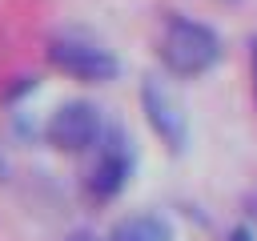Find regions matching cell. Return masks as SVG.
Returning <instances> with one entry per match:
<instances>
[{"label":"cell","instance_id":"obj_7","mask_svg":"<svg viewBox=\"0 0 257 241\" xmlns=\"http://www.w3.org/2000/svg\"><path fill=\"white\" fill-rule=\"evenodd\" d=\"M229 241H253V233H249V229H233V233H229Z\"/></svg>","mask_w":257,"mask_h":241},{"label":"cell","instance_id":"obj_9","mask_svg":"<svg viewBox=\"0 0 257 241\" xmlns=\"http://www.w3.org/2000/svg\"><path fill=\"white\" fill-rule=\"evenodd\" d=\"M72 241H88V237H72Z\"/></svg>","mask_w":257,"mask_h":241},{"label":"cell","instance_id":"obj_3","mask_svg":"<svg viewBox=\"0 0 257 241\" xmlns=\"http://www.w3.org/2000/svg\"><path fill=\"white\" fill-rule=\"evenodd\" d=\"M44 137L52 149L60 153H88L100 145L104 137V120H100V108L92 100H64L48 125H44Z\"/></svg>","mask_w":257,"mask_h":241},{"label":"cell","instance_id":"obj_2","mask_svg":"<svg viewBox=\"0 0 257 241\" xmlns=\"http://www.w3.org/2000/svg\"><path fill=\"white\" fill-rule=\"evenodd\" d=\"M48 64L72 80H84V84H104L120 72V60L104 44L76 36V32H60L48 40Z\"/></svg>","mask_w":257,"mask_h":241},{"label":"cell","instance_id":"obj_1","mask_svg":"<svg viewBox=\"0 0 257 241\" xmlns=\"http://www.w3.org/2000/svg\"><path fill=\"white\" fill-rule=\"evenodd\" d=\"M157 56L173 76H201L221 60V36L189 16H169L157 40Z\"/></svg>","mask_w":257,"mask_h":241},{"label":"cell","instance_id":"obj_6","mask_svg":"<svg viewBox=\"0 0 257 241\" xmlns=\"http://www.w3.org/2000/svg\"><path fill=\"white\" fill-rule=\"evenodd\" d=\"M108 241H173V229L157 213H133V217L112 225Z\"/></svg>","mask_w":257,"mask_h":241},{"label":"cell","instance_id":"obj_5","mask_svg":"<svg viewBox=\"0 0 257 241\" xmlns=\"http://www.w3.org/2000/svg\"><path fill=\"white\" fill-rule=\"evenodd\" d=\"M128 169H133V157H128V149L124 145H108L100 157H96V165L88 169V177H84V193L92 197V201H112L120 189H124V181H128Z\"/></svg>","mask_w":257,"mask_h":241},{"label":"cell","instance_id":"obj_4","mask_svg":"<svg viewBox=\"0 0 257 241\" xmlns=\"http://www.w3.org/2000/svg\"><path fill=\"white\" fill-rule=\"evenodd\" d=\"M141 108H145V116H149L153 133H157L173 153H177V149H185V137H189L185 108H181V100H177L161 80H145V84H141Z\"/></svg>","mask_w":257,"mask_h":241},{"label":"cell","instance_id":"obj_8","mask_svg":"<svg viewBox=\"0 0 257 241\" xmlns=\"http://www.w3.org/2000/svg\"><path fill=\"white\" fill-rule=\"evenodd\" d=\"M253 96H257V40H253Z\"/></svg>","mask_w":257,"mask_h":241}]
</instances>
